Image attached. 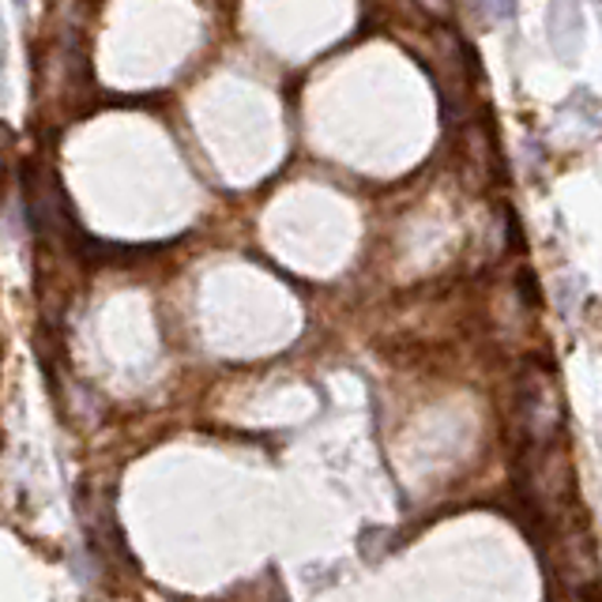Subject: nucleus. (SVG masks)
<instances>
[{"label": "nucleus", "instance_id": "3", "mask_svg": "<svg viewBox=\"0 0 602 602\" xmlns=\"http://www.w3.org/2000/svg\"><path fill=\"white\" fill-rule=\"evenodd\" d=\"M16 4H27V0H16Z\"/></svg>", "mask_w": 602, "mask_h": 602}, {"label": "nucleus", "instance_id": "1", "mask_svg": "<svg viewBox=\"0 0 602 602\" xmlns=\"http://www.w3.org/2000/svg\"><path fill=\"white\" fill-rule=\"evenodd\" d=\"M565 426V407H561V391L550 369L534 366L520 380V429L534 448H547L561 437Z\"/></svg>", "mask_w": 602, "mask_h": 602}, {"label": "nucleus", "instance_id": "2", "mask_svg": "<svg viewBox=\"0 0 602 602\" xmlns=\"http://www.w3.org/2000/svg\"><path fill=\"white\" fill-rule=\"evenodd\" d=\"M490 4V16H512V8H516V0H486Z\"/></svg>", "mask_w": 602, "mask_h": 602}]
</instances>
